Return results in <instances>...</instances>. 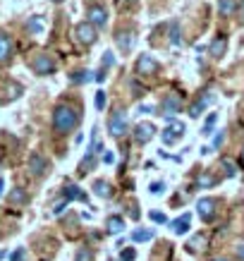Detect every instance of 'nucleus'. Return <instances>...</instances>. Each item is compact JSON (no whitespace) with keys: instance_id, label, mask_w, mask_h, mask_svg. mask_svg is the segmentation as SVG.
Listing matches in <instances>:
<instances>
[{"instance_id":"a19ab883","label":"nucleus","mask_w":244,"mask_h":261,"mask_svg":"<svg viewBox=\"0 0 244 261\" xmlns=\"http://www.w3.org/2000/svg\"><path fill=\"white\" fill-rule=\"evenodd\" d=\"M105 77H108V74H105V70L94 72V82H98V84H101V82H105Z\"/></svg>"},{"instance_id":"7c9ffc66","label":"nucleus","mask_w":244,"mask_h":261,"mask_svg":"<svg viewBox=\"0 0 244 261\" xmlns=\"http://www.w3.org/2000/svg\"><path fill=\"white\" fill-rule=\"evenodd\" d=\"M94 106H96V111H103V108H105V91H103V89H98V91H96Z\"/></svg>"},{"instance_id":"dca6fc26","label":"nucleus","mask_w":244,"mask_h":261,"mask_svg":"<svg viewBox=\"0 0 244 261\" xmlns=\"http://www.w3.org/2000/svg\"><path fill=\"white\" fill-rule=\"evenodd\" d=\"M215 185H218V177L213 173H208V170H201L197 175V180H194V190H211Z\"/></svg>"},{"instance_id":"f3484780","label":"nucleus","mask_w":244,"mask_h":261,"mask_svg":"<svg viewBox=\"0 0 244 261\" xmlns=\"http://www.w3.org/2000/svg\"><path fill=\"white\" fill-rule=\"evenodd\" d=\"M206 245H208V238H206L204 232H197V235H194V238L184 245V249H187L189 254H201L206 249Z\"/></svg>"},{"instance_id":"cd10ccee","label":"nucleus","mask_w":244,"mask_h":261,"mask_svg":"<svg viewBox=\"0 0 244 261\" xmlns=\"http://www.w3.org/2000/svg\"><path fill=\"white\" fill-rule=\"evenodd\" d=\"M43 27H46L43 17H32V19L26 22V29H29L32 34H41V32H43Z\"/></svg>"},{"instance_id":"49530a36","label":"nucleus","mask_w":244,"mask_h":261,"mask_svg":"<svg viewBox=\"0 0 244 261\" xmlns=\"http://www.w3.org/2000/svg\"><path fill=\"white\" fill-rule=\"evenodd\" d=\"M239 12H242V17H244V0L239 3Z\"/></svg>"},{"instance_id":"6e6552de","label":"nucleus","mask_w":244,"mask_h":261,"mask_svg":"<svg viewBox=\"0 0 244 261\" xmlns=\"http://www.w3.org/2000/svg\"><path fill=\"white\" fill-rule=\"evenodd\" d=\"M213 101H215V94H213L211 89H204V91L197 96V101L189 106V118H199V115H201V113H204Z\"/></svg>"},{"instance_id":"2eb2a0df","label":"nucleus","mask_w":244,"mask_h":261,"mask_svg":"<svg viewBox=\"0 0 244 261\" xmlns=\"http://www.w3.org/2000/svg\"><path fill=\"white\" fill-rule=\"evenodd\" d=\"M225 50H228V39H225L223 34H218V36L211 41V46H208V53H211L213 60H221V58L225 56Z\"/></svg>"},{"instance_id":"2f4dec72","label":"nucleus","mask_w":244,"mask_h":261,"mask_svg":"<svg viewBox=\"0 0 244 261\" xmlns=\"http://www.w3.org/2000/svg\"><path fill=\"white\" fill-rule=\"evenodd\" d=\"M137 259V249L134 247H127V249H122L120 252V259L118 261H134Z\"/></svg>"},{"instance_id":"f704fd0d","label":"nucleus","mask_w":244,"mask_h":261,"mask_svg":"<svg viewBox=\"0 0 244 261\" xmlns=\"http://www.w3.org/2000/svg\"><path fill=\"white\" fill-rule=\"evenodd\" d=\"M149 218L153 223H156V225H163V223H168V218H166V214H160V211H151L149 214Z\"/></svg>"},{"instance_id":"c756f323","label":"nucleus","mask_w":244,"mask_h":261,"mask_svg":"<svg viewBox=\"0 0 244 261\" xmlns=\"http://www.w3.org/2000/svg\"><path fill=\"white\" fill-rule=\"evenodd\" d=\"M74 261H94V252H91V247H79Z\"/></svg>"},{"instance_id":"ddd939ff","label":"nucleus","mask_w":244,"mask_h":261,"mask_svg":"<svg viewBox=\"0 0 244 261\" xmlns=\"http://www.w3.org/2000/svg\"><path fill=\"white\" fill-rule=\"evenodd\" d=\"M115 43H118L120 53H129V50H132V43H134L132 29H127V27L118 29V32H115Z\"/></svg>"},{"instance_id":"5701e85b","label":"nucleus","mask_w":244,"mask_h":261,"mask_svg":"<svg viewBox=\"0 0 244 261\" xmlns=\"http://www.w3.org/2000/svg\"><path fill=\"white\" fill-rule=\"evenodd\" d=\"M94 192H96V197L111 199L113 197V185L108 180H96L94 182Z\"/></svg>"},{"instance_id":"423d86ee","label":"nucleus","mask_w":244,"mask_h":261,"mask_svg":"<svg viewBox=\"0 0 244 261\" xmlns=\"http://www.w3.org/2000/svg\"><path fill=\"white\" fill-rule=\"evenodd\" d=\"M56 67H58V63L48 56V53H36L32 60V70L36 72L39 77H50V74L56 72Z\"/></svg>"},{"instance_id":"bb28decb","label":"nucleus","mask_w":244,"mask_h":261,"mask_svg":"<svg viewBox=\"0 0 244 261\" xmlns=\"http://www.w3.org/2000/svg\"><path fill=\"white\" fill-rule=\"evenodd\" d=\"M170 43H173V46H180L182 43V27H180V22L170 24Z\"/></svg>"},{"instance_id":"a211bd4d","label":"nucleus","mask_w":244,"mask_h":261,"mask_svg":"<svg viewBox=\"0 0 244 261\" xmlns=\"http://www.w3.org/2000/svg\"><path fill=\"white\" fill-rule=\"evenodd\" d=\"M63 199H67V201H82V204H87V194L82 192V187L79 185H65L63 190Z\"/></svg>"},{"instance_id":"4c0bfd02","label":"nucleus","mask_w":244,"mask_h":261,"mask_svg":"<svg viewBox=\"0 0 244 261\" xmlns=\"http://www.w3.org/2000/svg\"><path fill=\"white\" fill-rule=\"evenodd\" d=\"M67 204H70V201H67V199H63L60 204L53 206V216H63V214H65V208H67Z\"/></svg>"},{"instance_id":"de8ad7c7","label":"nucleus","mask_w":244,"mask_h":261,"mask_svg":"<svg viewBox=\"0 0 244 261\" xmlns=\"http://www.w3.org/2000/svg\"><path fill=\"white\" fill-rule=\"evenodd\" d=\"M213 261H228V259H223V256H218V259H213Z\"/></svg>"},{"instance_id":"b1692460","label":"nucleus","mask_w":244,"mask_h":261,"mask_svg":"<svg viewBox=\"0 0 244 261\" xmlns=\"http://www.w3.org/2000/svg\"><path fill=\"white\" fill-rule=\"evenodd\" d=\"M70 82H72V84H87V82H94V72H89V70H74L70 74Z\"/></svg>"},{"instance_id":"ea45409f","label":"nucleus","mask_w":244,"mask_h":261,"mask_svg":"<svg viewBox=\"0 0 244 261\" xmlns=\"http://www.w3.org/2000/svg\"><path fill=\"white\" fill-rule=\"evenodd\" d=\"M103 163H108V166L115 163V153H113V151H105V153H103Z\"/></svg>"},{"instance_id":"72a5a7b5","label":"nucleus","mask_w":244,"mask_h":261,"mask_svg":"<svg viewBox=\"0 0 244 261\" xmlns=\"http://www.w3.org/2000/svg\"><path fill=\"white\" fill-rule=\"evenodd\" d=\"M113 65H115V56H113V50H105L103 53V70H108Z\"/></svg>"},{"instance_id":"6ab92c4d","label":"nucleus","mask_w":244,"mask_h":261,"mask_svg":"<svg viewBox=\"0 0 244 261\" xmlns=\"http://www.w3.org/2000/svg\"><path fill=\"white\" fill-rule=\"evenodd\" d=\"M170 225H173V232H175V235H187L189 228H192V216H189V214L180 216V218H175Z\"/></svg>"},{"instance_id":"a878e982","label":"nucleus","mask_w":244,"mask_h":261,"mask_svg":"<svg viewBox=\"0 0 244 261\" xmlns=\"http://www.w3.org/2000/svg\"><path fill=\"white\" fill-rule=\"evenodd\" d=\"M215 122H218V113H211V115L206 118L204 127H201V135H204V137H211L213 129H215Z\"/></svg>"},{"instance_id":"09e8293b","label":"nucleus","mask_w":244,"mask_h":261,"mask_svg":"<svg viewBox=\"0 0 244 261\" xmlns=\"http://www.w3.org/2000/svg\"><path fill=\"white\" fill-rule=\"evenodd\" d=\"M242 163H244V151H242Z\"/></svg>"},{"instance_id":"20e7f679","label":"nucleus","mask_w":244,"mask_h":261,"mask_svg":"<svg viewBox=\"0 0 244 261\" xmlns=\"http://www.w3.org/2000/svg\"><path fill=\"white\" fill-rule=\"evenodd\" d=\"M182 96L180 94H168L163 101H160V106H158V113L163 115L166 120H173L177 113H182Z\"/></svg>"},{"instance_id":"1a4fd4ad","label":"nucleus","mask_w":244,"mask_h":261,"mask_svg":"<svg viewBox=\"0 0 244 261\" xmlns=\"http://www.w3.org/2000/svg\"><path fill=\"white\" fill-rule=\"evenodd\" d=\"M48 170H50V161H48L43 153L34 151L32 156H29V173H32L34 177H46Z\"/></svg>"},{"instance_id":"39448f33","label":"nucleus","mask_w":244,"mask_h":261,"mask_svg":"<svg viewBox=\"0 0 244 261\" xmlns=\"http://www.w3.org/2000/svg\"><path fill=\"white\" fill-rule=\"evenodd\" d=\"M74 39H77L84 48L94 46L96 39H98V29H96L91 22H79L77 27H74Z\"/></svg>"},{"instance_id":"473e14b6","label":"nucleus","mask_w":244,"mask_h":261,"mask_svg":"<svg viewBox=\"0 0 244 261\" xmlns=\"http://www.w3.org/2000/svg\"><path fill=\"white\" fill-rule=\"evenodd\" d=\"M163 190H166V182H163V180L151 182V187H149V192H151V194H156V197H158V194H163Z\"/></svg>"},{"instance_id":"f03ea898","label":"nucleus","mask_w":244,"mask_h":261,"mask_svg":"<svg viewBox=\"0 0 244 261\" xmlns=\"http://www.w3.org/2000/svg\"><path fill=\"white\" fill-rule=\"evenodd\" d=\"M184 132H187V125L184 122H180V120H168V127L160 132V139H163V144L166 146H170V144H177L184 137Z\"/></svg>"},{"instance_id":"e433bc0d","label":"nucleus","mask_w":244,"mask_h":261,"mask_svg":"<svg viewBox=\"0 0 244 261\" xmlns=\"http://www.w3.org/2000/svg\"><path fill=\"white\" fill-rule=\"evenodd\" d=\"M223 142H225V132L221 129V132H215V137H213V142H211V151H213V149H218V146H221Z\"/></svg>"},{"instance_id":"9b49d317","label":"nucleus","mask_w":244,"mask_h":261,"mask_svg":"<svg viewBox=\"0 0 244 261\" xmlns=\"http://www.w3.org/2000/svg\"><path fill=\"white\" fill-rule=\"evenodd\" d=\"M215 206H218V201L211 197H204V199H199L197 201V214L199 218L204 223H211L213 218H215Z\"/></svg>"},{"instance_id":"79ce46f5","label":"nucleus","mask_w":244,"mask_h":261,"mask_svg":"<svg viewBox=\"0 0 244 261\" xmlns=\"http://www.w3.org/2000/svg\"><path fill=\"white\" fill-rule=\"evenodd\" d=\"M132 91H134V96H144V87L139 84V82H134L132 84Z\"/></svg>"},{"instance_id":"aec40b11","label":"nucleus","mask_w":244,"mask_h":261,"mask_svg":"<svg viewBox=\"0 0 244 261\" xmlns=\"http://www.w3.org/2000/svg\"><path fill=\"white\" fill-rule=\"evenodd\" d=\"M239 12V0H218V15L221 17H232Z\"/></svg>"},{"instance_id":"a18cd8bd","label":"nucleus","mask_w":244,"mask_h":261,"mask_svg":"<svg viewBox=\"0 0 244 261\" xmlns=\"http://www.w3.org/2000/svg\"><path fill=\"white\" fill-rule=\"evenodd\" d=\"M5 256H8V252H5V249H0V261L5 259Z\"/></svg>"},{"instance_id":"8fccbe9b","label":"nucleus","mask_w":244,"mask_h":261,"mask_svg":"<svg viewBox=\"0 0 244 261\" xmlns=\"http://www.w3.org/2000/svg\"><path fill=\"white\" fill-rule=\"evenodd\" d=\"M53 3H63V0H53Z\"/></svg>"},{"instance_id":"c9c22d12","label":"nucleus","mask_w":244,"mask_h":261,"mask_svg":"<svg viewBox=\"0 0 244 261\" xmlns=\"http://www.w3.org/2000/svg\"><path fill=\"white\" fill-rule=\"evenodd\" d=\"M24 259H26V249L24 247H19V249H15L10 254V261H24Z\"/></svg>"},{"instance_id":"58836bf2","label":"nucleus","mask_w":244,"mask_h":261,"mask_svg":"<svg viewBox=\"0 0 244 261\" xmlns=\"http://www.w3.org/2000/svg\"><path fill=\"white\" fill-rule=\"evenodd\" d=\"M137 113H142V115H151V113H156V108H153V106H139Z\"/></svg>"},{"instance_id":"c85d7f7f","label":"nucleus","mask_w":244,"mask_h":261,"mask_svg":"<svg viewBox=\"0 0 244 261\" xmlns=\"http://www.w3.org/2000/svg\"><path fill=\"white\" fill-rule=\"evenodd\" d=\"M221 166H223V173H225V177H235V175H237V166H235V161L223 159V161H221Z\"/></svg>"},{"instance_id":"7ed1b4c3","label":"nucleus","mask_w":244,"mask_h":261,"mask_svg":"<svg viewBox=\"0 0 244 261\" xmlns=\"http://www.w3.org/2000/svg\"><path fill=\"white\" fill-rule=\"evenodd\" d=\"M108 132H111V137H115V139H122V137L129 132V125H127V113L120 108V111H115L108 118Z\"/></svg>"},{"instance_id":"0eeeda50","label":"nucleus","mask_w":244,"mask_h":261,"mask_svg":"<svg viewBox=\"0 0 244 261\" xmlns=\"http://www.w3.org/2000/svg\"><path fill=\"white\" fill-rule=\"evenodd\" d=\"M158 70H160V65H158V60L153 56H149V53H142V56L137 58V63H134V72H137L139 77H153Z\"/></svg>"},{"instance_id":"3c124183","label":"nucleus","mask_w":244,"mask_h":261,"mask_svg":"<svg viewBox=\"0 0 244 261\" xmlns=\"http://www.w3.org/2000/svg\"><path fill=\"white\" fill-rule=\"evenodd\" d=\"M0 163H3V156H0Z\"/></svg>"},{"instance_id":"37998d69","label":"nucleus","mask_w":244,"mask_h":261,"mask_svg":"<svg viewBox=\"0 0 244 261\" xmlns=\"http://www.w3.org/2000/svg\"><path fill=\"white\" fill-rule=\"evenodd\" d=\"M237 256H239V259L244 261V245H239V247H237Z\"/></svg>"},{"instance_id":"9d476101","label":"nucleus","mask_w":244,"mask_h":261,"mask_svg":"<svg viewBox=\"0 0 244 261\" xmlns=\"http://www.w3.org/2000/svg\"><path fill=\"white\" fill-rule=\"evenodd\" d=\"M158 129H156V125L153 122H139V125H134V132H132V137H134V142L137 144H149L151 139H153V135H156Z\"/></svg>"},{"instance_id":"393cba45","label":"nucleus","mask_w":244,"mask_h":261,"mask_svg":"<svg viewBox=\"0 0 244 261\" xmlns=\"http://www.w3.org/2000/svg\"><path fill=\"white\" fill-rule=\"evenodd\" d=\"M156 238V232L153 230H134L132 232V242H137V245H142V242H149V240Z\"/></svg>"},{"instance_id":"4be33fe9","label":"nucleus","mask_w":244,"mask_h":261,"mask_svg":"<svg viewBox=\"0 0 244 261\" xmlns=\"http://www.w3.org/2000/svg\"><path fill=\"white\" fill-rule=\"evenodd\" d=\"M8 201L12 206H26L29 204V194H26V190H22V187H15V190L10 192Z\"/></svg>"},{"instance_id":"4468645a","label":"nucleus","mask_w":244,"mask_h":261,"mask_svg":"<svg viewBox=\"0 0 244 261\" xmlns=\"http://www.w3.org/2000/svg\"><path fill=\"white\" fill-rule=\"evenodd\" d=\"M12 60V36L8 32H0V65H8Z\"/></svg>"},{"instance_id":"f8f14e48","label":"nucleus","mask_w":244,"mask_h":261,"mask_svg":"<svg viewBox=\"0 0 244 261\" xmlns=\"http://www.w3.org/2000/svg\"><path fill=\"white\" fill-rule=\"evenodd\" d=\"M87 22H91L96 27V29H103L105 24H108V10L103 8V5H91L87 12Z\"/></svg>"},{"instance_id":"f257e3e1","label":"nucleus","mask_w":244,"mask_h":261,"mask_svg":"<svg viewBox=\"0 0 244 261\" xmlns=\"http://www.w3.org/2000/svg\"><path fill=\"white\" fill-rule=\"evenodd\" d=\"M79 122H82L79 111H74L67 103H60V106L53 108V132L56 135H70L79 127Z\"/></svg>"},{"instance_id":"c03bdc74","label":"nucleus","mask_w":244,"mask_h":261,"mask_svg":"<svg viewBox=\"0 0 244 261\" xmlns=\"http://www.w3.org/2000/svg\"><path fill=\"white\" fill-rule=\"evenodd\" d=\"M5 194V177H0V197Z\"/></svg>"},{"instance_id":"412c9836","label":"nucleus","mask_w":244,"mask_h":261,"mask_svg":"<svg viewBox=\"0 0 244 261\" xmlns=\"http://www.w3.org/2000/svg\"><path fill=\"white\" fill-rule=\"evenodd\" d=\"M105 230H108V235H120L125 230V218L122 216H111L105 221Z\"/></svg>"}]
</instances>
